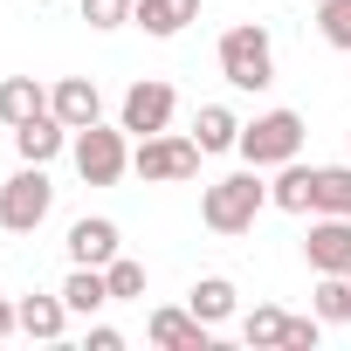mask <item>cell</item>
Returning a JSON list of instances; mask_svg holds the SVG:
<instances>
[{
  "mask_svg": "<svg viewBox=\"0 0 351 351\" xmlns=\"http://www.w3.org/2000/svg\"><path fill=\"white\" fill-rule=\"evenodd\" d=\"M172 110H180L172 83H158V76H138V83L124 90V104H117V124H124L131 138H152V131H165V124H172Z\"/></svg>",
  "mask_w": 351,
  "mask_h": 351,
  "instance_id": "7",
  "label": "cell"
},
{
  "mask_svg": "<svg viewBox=\"0 0 351 351\" xmlns=\"http://www.w3.org/2000/svg\"><path fill=\"white\" fill-rule=\"evenodd\" d=\"M69 158H76V172H83V186H117L124 172H131V131L124 124H83L76 138H69Z\"/></svg>",
  "mask_w": 351,
  "mask_h": 351,
  "instance_id": "2",
  "label": "cell"
},
{
  "mask_svg": "<svg viewBox=\"0 0 351 351\" xmlns=\"http://www.w3.org/2000/svg\"><path fill=\"white\" fill-rule=\"evenodd\" d=\"M262 207H269V186L255 180V165H248V172H228V180H214V186L200 193V221H207L214 234H248Z\"/></svg>",
  "mask_w": 351,
  "mask_h": 351,
  "instance_id": "1",
  "label": "cell"
},
{
  "mask_svg": "<svg viewBox=\"0 0 351 351\" xmlns=\"http://www.w3.org/2000/svg\"><path fill=\"white\" fill-rule=\"evenodd\" d=\"M145 337H152L158 351H207V344H214V324H200L186 303H165V310H152Z\"/></svg>",
  "mask_w": 351,
  "mask_h": 351,
  "instance_id": "10",
  "label": "cell"
},
{
  "mask_svg": "<svg viewBox=\"0 0 351 351\" xmlns=\"http://www.w3.org/2000/svg\"><path fill=\"white\" fill-rule=\"evenodd\" d=\"M49 110H56L69 131H83V124H97V117H104V97H97V83H90V76H62V83L49 90Z\"/></svg>",
  "mask_w": 351,
  "mask_h": 351,
  "instance_id": "13",
  "label": "cell"
},
{
  "mask_svg": "<svg viewBox=\"0 0 351 351\" xmlns=\"http://www.w3.org/2000/svg\"><path fill=\"white\" fill-rule=\"evenodd\" d=\"M90 351H124V330H110V324H90V337H83Z\"/></svg>",
  "mask_w": 351,
  "mask_h": 351,
  "instance_id": "27",
  "label": "cell"
},
{
  "mask_svg": "<svg viewBox=\"0 0 351 351\" xmlns=\"http://www.w3.org/2000/svg\"><path fill=\"white\" fill-rule=\"evenodd\" d=\"M317 337H324V317H317V310L282 324V351H317Z\"/></svg>",
  "mask_w": 351,
  "mask_h": 351,
  "instance_id": "26",
  "label": "cell"
},
{
  "mask_svg": "<svg viewBox=\"0 0 351 351\" xmlns=\"http://www.w3.org/2000/svg\"><path fill=\"white\" fill-rule=\"evenodd\" d=\"M317 35L351 56V0H317Z\"/></svg>",
  "mask_w": 351,
  "mask_h": 351,
  "instance_id": "23",
  "label": "cell"
},
{
  "mask_svg": "<svg viewBox=\"0 0 351 351\" xmlns=\"http://www.w3.org/2000/svg\"><path fill=\"white\" fill-rule=\"evenodd\" d=\"M131 8H138V0H83V21L110 35V28H124V21H131Z\"/></svg>",
  "mask_w": 351,
  "mask_h": 351,
  "instance_id": "25",
  "label": "cell"
},
{
  "mask_svg": "<svg viewBox=\"0 0 351 351\" xmlns=\"http://www.w3.org/2000/svg\"><path fill=\"white\" fill-rule=\"evenodd\" d=\"M56 207V186H49V165H21L8 186H0V228L8 234H35Z\"/></svg>",
  "mask_w": 351,
  "mask_h": 351,
  "instance_id": "6",
  "label": "cell"
},
{
  "mask_svg": "<svg viewBox=\"0 0 351 351\" xmlns=\"http://www.w3.org/2000/svg\"><path fill=\"white\" fill-rule=\"evenodd\" d=\"M193 138H200V152H207V158H214V152H234V145H241V117H234L228 104H200Z\"/></svg>",
  "mask_w": 351,
  "mask_h": 351,
  "instance_id": "19",
  "label": "cell"
},
{
  "mask_svg": "<svg viewBox=\"0 0 351 351\" xmlns=\"http://www.w3.org/2000/svg\"><path fill=\"white\" fill-rule=\"evenodd\" d=\"M200 138H180V131H152V138H138V152H131V172L145 186H180V180H193L200 172Z\"/></svg>",
  "mask_w": 351,
  "mask_h": 351,
  "instance_id": "5",
  "label": "cell"
},
{
  "mask_svg": "<svg viewBox=\"0 0 351 351\" xmlns=\"http://www.w3.org/2000/svg\"><path fill=\"white\" fill-rule=\"evenodd\" d=\"M303 262L317 276H351V221L344 214H317L310 221V241H303Z\"/></svg>",
  "mask_w": 351,
  "mask_h": 351,
  "instance_id": "9",
  "label": "cell"
},
{
  "mask_svg": "<svg viewBox=\"0 0 351 351\" xmlns=\"http://www.w3.org/2000/svg\"><path fill=\"white\" fill-rule=\"evenodd\" d=\"M62 303H69V317H97V310L110 303V276H104V269H83V262H69Z\"/></svg>",
  "mask_w": 351,
  "mask_h": 351,
  "instance_id": "17",
  "label": "cell"
},
{
  "mask_svg": "<svg viewBox=\"0 0 351 351\" xmlns=\"http://www.w3.org/2000/svg\"><path fill=\"white\" fill-rule=\"evenodd\" d=\"M104 276H110V303H138V296H145V262L117 255V262H110Z\"/></svg>",
  "mask_w": 351,
  "mask_h": 351,
  "instance_id": "24",
  "label": "cell"
},
{
  "mask_svg": "<svg viewBox=\"0 0 351 351\" xmlns=\"http://www.w3.org/2000/svg\"><path fill=\"white\" fill-rule=\"evenodd\" d=\"M14 317H21V330L42 337V344H56V337L69 330V303H62V289H56V296H14Z\"/></svg>",
  "mask_w": 351,
  "mask_h": 351,
  "instance_id": "15",
  "label": "cell"
},
{
  "mask_svg": "<svg viewBox=\"0 0 351 351\" xmlns=\"http://www.w3.org/2000/svg\"><path fill=\"white\" fill-rule=\"evenodd\" d=\"M310 8H317V0H310Z\"/></svg>",
  "mask_w": 351,
  "mask_h": 351,
  "instance_id": "29",
  "label": "cell"
},
{
  "mask_svg": "<svg viewBox=\"0 0 351 351\" xmlns=\"http://www.w3.org/2000/svg\"><path fill=\"white\" fill-rule=\"evenodd\" d=\"M221 76L234 90H269L276 83V42H269L262 21H234L221 35Z\"/></svg>",
  "mask_w": 351,
  "mask_h": 351,
  "instance_id": "3",
  "label": "cell"
},
{
  "mask_svg": "<svg viewBox=\"0 0 351 351\" xmlns=\"http://www.w3.org/2000/svg\"><path fill=\"white\" fill-rule=\"evenodd\" d=\"M49 110V90L35 83V76H0V124L8 131H21L28 117H42Z\"/></svg>",
  "mask_w": 351,
  "mask_h": 351,
  "instance_id": "16",
  "label": "cell"
},
{
  "mask_svg": "<svg viewBox=\"0 0 351 351\" xmlns=\"http://www.w3.org/2000/svg\"><path fill=\"white\" fill-rule=\"evenodd\" d=\"M21 330V317H14V303H8V289H0V337H14Z\"/></svg>",
  "mask_w": 351,
  "mask_h": 351,
  "instance_id": "28",
  "label": "cell"
},
{
  "mask_svg": "<svg viewBox=\"0 0 351 351\" xmlns=\"http://www.w3.org/2000/svg\"><path fill=\"white\" fill-rule=\"evenodd\" d=\"M317 214H344L351 221V158L344 165H317Z\"/></svg>",
  "mask_w": 351,
  "mask_h": 351,
  "instance_id": "20",
  "label": "cell"
},
{
  "mask_svg": "<svg viewBox=\"0 0 351 351\" xmlns=\"http://www.w3.org/2000/svg\"><path fill=\"white\" fill-rule=\"evenodd\" d=\"M234 303H241V289H234L228 276H200V282L186 289V310H193L200 324H228V317H234Z\"/></svg>",
  "mask_w": 351,
  "mask_h": 351,
  "instance_id": "18",
  "label": "cell"
},
{
  "mask_svg": "<svg viewBox=\"0 0 351 351\" xmlns=\"http://www.w3.org/2000/svg\"><path fill=\"white\" fill-rule=\"evenodd\" d=\"M255 172H276V165H289V158H303V117L296 110H262V117H248L241 124V145H234Z\"/></svg>",
  "mask_w": 351,
  "mask_h": 351,
  "instance_id": "4",
  "label": "cell"
},
{
  "mask_svg": "<svg viewBox=\"0 0 351 351\" xmlns=\"http://www.w3.org/2000/svg\"><path fill=\"white\" fill-rule=\"evenodd\" d=\"M69 262H83V269H110L117 255H124V234H117V221L110 214H83V221H69Z\"/></svg>",
  "mask_w": 351,
  "mask_h": 351,
  "instance_id": "8",
  "label": "cell"
},
{
  "mask_svg": "<svg viewBox=\"0 0 351 351\" xmlns=\"http://www.w3.org/2000/svg\"><path fill=\"white\" fill-rule=\"evenodd\" d=\"M200 21V0H138L131 8V28H145L152 42H172Z\"/></svg>",
  "mask_w": 351,
  "mask_h": 351,
  "instance_id": "11",
  "label": "cell"
},
{
  "mask_svg": "<svg viewBox=\"0 0 351 351\" xmlns=\"http://www.w3.org/2000/svg\"><path fill=\"white\" fill-rule=\"evenodd\" d=\"M282 324H289V317H282L276 303H255V310L241 317V344H255V351H262V344H282Z\"/></svg>",
  "mask_w": 351,
  "mask_h": 351,
  "instance_id": "21",
  "label": "cell"
},
{
  "mask_svg": "<svg viewBox=\"0 0 351 351\" xmlns=\"http://www.w3.org/2000/svg\"><path fill=\"white\" fill-rule=\"evenodd\" d=\"M69 138H76V131H69L56 110H42V117H28V124L14 131V152H21V165H49V158H56Z\"/></svg>",
  "mask_w": 351,
  "mask_h": 351,
  "instance_id": "14",
  "label": "cell"
},
{
  "mask_svg": "<svg viewBox=\"0 0 351 351\" xmlns=\"http://www.w3.org/2000/svg\"><path fill=\"white\" fill-rule=\"evenodd\" d=\"M317 317L351 324V276H317Z\"/></svg>",
  "mask_w": 351,
  "mask_h": 351,
  "instance_id": "22",
  "label": "cell"
},
{
  "mask_svg": "<svg viewBox=\"0 0 351 351\" xmlns=\"http://www.w3.org/2000/svg\"><path fill=\"white\" fill-rule=\"evenodd\" d=\"M269 207H282V214H317V165H303V158L276 165V180H269Z\"/></svg>",
  "mask_w": 351,
  "mask_h": 351,
  "instance_id": "12",
  "label": "cell"
}]
</instances>
